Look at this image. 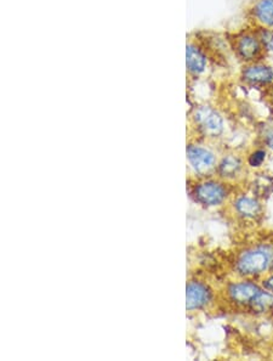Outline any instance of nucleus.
Returning <instances> with one entry per match:
<instances>
[{
	"label": "nucleus",
	"mask_w": 273,
	"mask_h": 361,
	"mask_svg": "<svg viewBox=\"0 0 273 361\" xmlns=\"http://www.w3.org/2000/svg\"><path fill=\"white\" fill-rule=\"evenodd\" d=\"M273 251L267 247H256L244 252L237 262L238 273L251 276L265 273L272 264Z\"/></svg>",
	"instance_id": "nucleus-1"
},
{
	"label": "nucleus",
	"mask_w": 273,
	"mask_h": 361,
	"mask_svg": "<svg viewBox=\"0 0 273 361\" xmlns=\"http://www.w3.org/2000/svg\"><path fill=\"white\" fill-rule=\"evenodd\" d=\"M194 121L201 132L207 137H219L224 129L221 116L209 106H202L197 109L194 112Z\"/></svg>",
	"instance_id": "nucleus-2"
},
{
	"label": "nucleus",
	"mask_w": 273,
	"mask_h": 361,
	"mask_svg": "<svg viewBox=\"0 0 273 361\" xmlns=\"http://www.w3.org/2000/svg\"><path fill=\"white\" fill-rule=\"evenodd\" d=\"M193 195L197 202L205 204V206H216V204H220L225 200L227 191H226L225 186L221 185L219 183L207 181V183H203L201 185L197 186L194 189Z\"/></svg>",
	"instance_id": "nucleus-3"
},
{
	"label": "nucleus",
	"mask_w": 273,
	"mask_h": 361,
	"mask_svg": "<svg viewBox=\"0 0 273 361\" xmlns=\"http://www.w3.org/2000/svg\"><path fill=\"white\" fill-rule=\"evenodd\" d=\"M212 298V292L201 282H190L186 288V307L189 310L203 308Z\"/></svg>",
	"instance_id": "nucleus-4"
},
{
	"label": "nucleus",
	"mask_w": 273,
	"mask_h": 361,
	"mask_svg": "<svg viewBox=\"0 0 273 361\" xmlns=\"http://www.w3.org/2000/svg\"><path fill=\"white\" fill-rule=\"evenodd\" d=\"M243 78L251 85H269L273 83V68L265 63H254L243 71Z\"/></svg>",
	"instance_id": "nucleus-5"
},
{
	"label": "nucleus",
	"mask_w": 273,
	"mask_h": 361,
	"mask_svg": "<svg viewBox=\"0 0 273 361\" xmlns=\"http://www.w3.org/2000/svg\"><path fill=\"white\" fill-rule=\"evenodd\" d=\"M262 44H261L260 38L253 35H244L239 37L236 44L239 58L243 59L244 61H254L259 58L262 51Z\"/></svg>",
	"instance_id": "nucleus-6"
},
{
	"label": "nucleus",
	"mask_w": 273,
	"mask_h": 361,
	"mask_svg": "<svg viewBox=\"0 0 273 361\" xmlns=\"http://www.w3.org/2000/svg\"><path fill=\"white\" fill-rule=\"evenodd\" d=\"M187 157L193 166L196 172L207 173L214 167L215 157L210 151L202 149L199 146L191 145L187 147Z\"/></svg>",
	"instance_id": "nucleus-7"
},
{
	"label": "nucleus",
	"mask_w": 273,
	"mask_h": 361,
	"mask_svg": "<svg viewBox=\"0 0 273 361\" xmlns=\"http://www.w3.org/2000/svg\"><path fill=\"white\" fill-rule=\"evenodd\" d=\"M261 290L251 282H239L234 283L229 288V295L231 300L237 304H250L251 300L255 298Z\"/></svg>",
	"instance_id": "nucleus-8"
},
{
	"label": "nucleus",
	"mask_w": 273,
	"mask_h": 361,
	"mask_svg": "<svg viewBox=\"0 0 273 361\" xmlns=\"http://www.w3.org/2000/svg\"><path fill=\"white\" fill-rule=\"evenodd\" d=\"M186 63L187 68L194 75L202 73L205 66H207V59L203 55L198 49L194 47H187L186 50Z\"/></svg>",
	"instance_id": "nucleus-9"
},
{
	"label": "nucleus",
	"mask_w": 273,
	"mask_h": 361,
	"mask_svg": "<svg viewBox=\"0 0 273 361\" xmlns=\"http://www.w3.org/2000/svg\"><path fill=\"white\" fill-rule=\"evenodd\" d=\"M255 18L264 27H273V0H258L254 8Z\"/></svg>",
	"instance_id": "nucleus-10"
},
{
	"label": "nucleus",
	"mask_w": 273,
	"mask_h": 361,
	"mask_svg": "<svg viewBox=\"0 0 273 361\" xmlns=\"http://www.w3.org/2000/svg\"><path fill=\"white\" fill-rule=\"evenodd\" d=\"M236 211L244 218H255L261 212L260 203L250 197H241L236 201Z\"/></svg>",
	"instance_id": "nucleus-11"
},
{
	"label": "nucleus",
	"mask_w": 273,
	"mask_h": 361,
	"mask_svg": "<svg viewBox=\"0 0 273 361\" xmlns=\"http://www.w3.org/2000/svg\"><path fill=\"white\" fill-rule=\"evenodd\" d=\"M250 307L253 309V312H255V313H265V312H267L271 307H273L272 293L262 291L259 292L255 298L251 300Z\"/></svg>",
	"instance_id": "nucleus-12"
},
{
	"label": "nucleus",
	"mask_w": 273,
	"mask_h": 361,
	"mask_svg": "<svg viewBox=\"0 0 273 361\" xmlns=\"http://www.w3.org/2000/svg\"><path fill=\"white\" fill-rule=\"evenodd\" d=\"M239 171H241V161L234 156H229L222 159V162L219 166V172L225 178H234L237 176Z\"/></svg>",
	"instance_id": "nucleus-13"
},
{
	"label": "nucleus",
	"mask_w": 273,
	"mask_h": 361,
	"mask_svg": "<svg viewBox=\"0 0 273 361\" xmlns=\"http://www.w3.org/2000/svg\"><path fill=\"white\" fill-rule=\"evenodd\" d=\"M272 188L273 181L269 179V176H261L256 179L255 190L260 196L269 194Z\"/></svg>",
	"instance_id": "nucleus-14"
},
{
	"label": "nucleus",
	"mask_w": 273,
	"mask_h": 361,
	"mask_svg": "<svg viewBox=\"0 0 273 361\" xmlns=\"http://www.w3.org/2000/svg\"><path fill=\"white\" fill-rule=\"evenodd\" d=\"M259 38H260L261 44L264 47V50L273 53V30L269 28L261 30Z\"/></svg>",
	"instance_id": "nucleus-15"
},
{
	"label": "nucleus",
	"mask_w": 273,
	"mask_h": 361,
	"mask_svg": "<svg viewBox=\"0 0 273 361\" xmlns=\"http://www.w3.org/2000/svg\"><path fill=\"white\" fill-rule=\"evenodd\" d=\"M265 159H266V152H265V151H255V152H253L250 157H249V164H250L251 167H259V166L262 164Z\"/></svg>",
	"instance_id": "nucleus-16"
},
{
	"label": "nucleus",
	"mask_w": 273,
	"mask_h": 361,
	"mask_svg": "<svg viewBox=\"0 0 273 361\" xmlns=\"http://www.w3.org/2000/svg\"><path fill=\"white\" fill-rule=\"evenodd\" d=\"M264 140L267 144V146L273 149V123L265 127Z\"/></svg>",
	"instance_id": "nucleus-17"
},
{
	"label": "nucleus",
	"mask_w": 273,
	"mask_h": 361,
	"mask_svg": "<svg viewBox=\"0 0 273 361\" xmlns=\"http://www.w3.org/2000/svg\"><path fill=\"white\" fill-rule=\"evenodd\" d=\"M264 286L267 291L273 292V276L264 281Z\"/></svg>",
	"instance_id": "nucleus-18"
}]
</instances>
